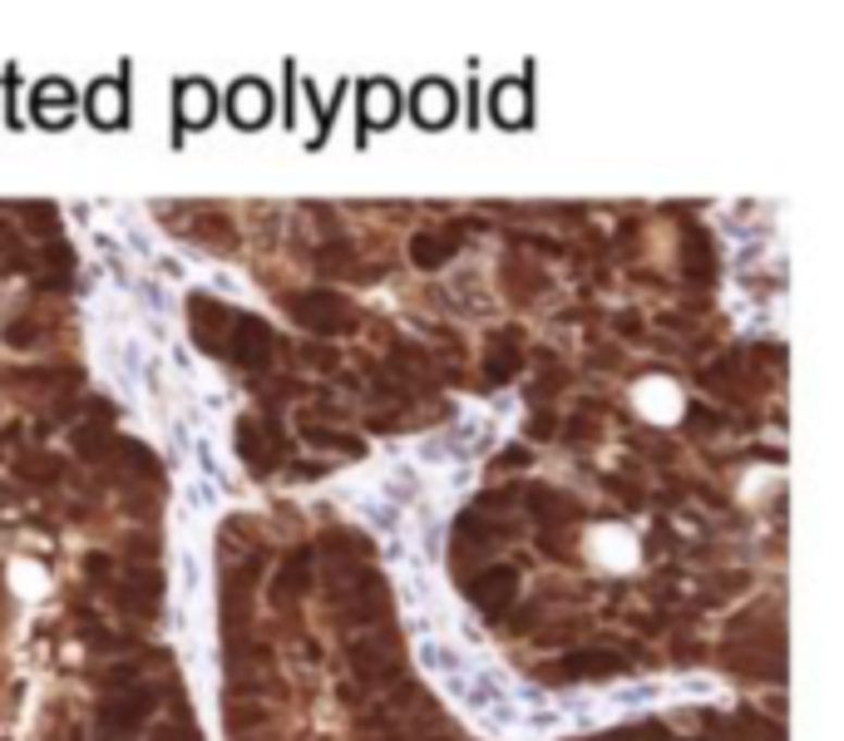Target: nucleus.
Segmentation results:
<instances>
[{"mask_svg":"<svg viewBox=\"0 0 844 741\" xmlns=\"http://www.w3.org/2000/svg\"><path fill=\"white\" fill-rule=\"evenodd\" d=\"M287 307H291L297 322L316 326V332H346V326H351L346 297H336V292H301V297H291Z\"/></svg>","mask_w":844,"mask_h":741,"instance_id":"nucleus-1","label":"nucleus"},{"mask_svg":"<svg viewBox=\"0 0 844 741\" xmlns=\"http://www.w3.org/2000/svg\"><path fill=\"white\" fill-rule=\"evenodd\" d=\"M227 342L223 346H237V361L243 366H268V356H272V332L262 322H252V317H233V326H227Z\"/></svg>","mask_w":844,"mask_h":741,"instance_id":"nucleus-2","label":"nucleus"},{"mask_svg":"<svg viewBox=\"0 0 844 741\" xmlns=\"http://www.w3.org/2000/svg\"><path fill=\"white\" fill-rule=\"evenodd\" d=\"M415 119L430 124V129L449 124V119H455V89H449L445 79H425V85L415 89Z\"/></svg>","mask_w":844,"mask_h":741,"instance_id":"nucleus-3","label":"nucleus"},{"mask_svg":"<svg viewBox=\"0 0 844 741\" xmlns=\"http://www.w3.org/2000/svg\"><path fill=\"white\" fill-rule=\"evenodd\" d=\"M213 119V89L203 79H183L178 85V124L183 129H198Z\"/></svg>","mask_w":844,"mask_h":741,"instance_id":"nucleus-4","label":"nucleus"},{"mask_svg":"<svg viewBox=\"0 0 844 741\" xmlns=\"http://www.w3.org/2000/svg\"><path fill=\"white\" fill-rule=\"evenodd\" d=\"M144 717H149V692H134V697H119L99 707V727L104 731H134Z\"/></svg>","mask_w":844,"mask_h":741,"instance_id":"nucleus-5","label":"nucleus"},{"mask_svg":"<svg viewBox=\"0 0 844 741\" xmlns=\"http://www.w3.org/2000/svg\"><path fill=\"white\" fill-rule=\"evenodd\" d=\"M70 104H75V95H70L64 79H45V85H35V114H40V124H54V129H60L64 119H70Z\"/></svg>","mask_w":844,"mask_h":741,"instance_id":"nucleus-6","label":"nucleus"},{"mask_svg":"<svg viewBox=\"0 0 844 741\" xmlns=\"http://www.w3.org/2000/svg\"><path fill=\"white\" fill-rule=\"evenodd\" d=\"M89 119L104 124V129H119V124H124V85H119V79H104V85L89 89Z\"/></svg>","mask_w":844,"mask_h":741,"instance_id":"nucleus-7","label":"nucleus"},{"mask_svg":"<svg viewBox=\"0 0 844 741\" xmlns=\"http://www.w3.org/2000/svg\"><path fill=\"white\" fill-rule=\"evenodd\" d=\"M268 109H272V99L257 79H243V85L233 89V119L243 124V129H257V124L268 119Z\"/></svg>","mask_w":844,"mask_h":741,"instance_id":"nucleus-8","label":"nucleus"},{"mask_svg":"<svg viewBox=\"0 0 844 741\" xmlns=\"http://www.w3.org/2000/svg\"><path fill=\"white\" fill-rule=\"evenodd\" d=\"M494 114H499V124H524L529 119V89L519 85V79L499 85L494 89Z\"/></svg>","mask_w":844,"mask_h":741,"instance_id":"nucleus-9","label":"nucleus"},{"mask_svg":"<svg viewBox=\"0 0 844 741\" xmlns=\"http://www.w3.org/2000/svg\"><path fill=\"white\" fill-rule=\"evenodd\" d=\"M365 119H371V124H390V119H396V89L385 85V79L365 85Z\"/></svg>","mask_w":844,"mask_h":741,"instance_id":"nucleus-10","label":"nucleus"},{"mask_svg":"<svg viewBox=\"0 0 844 741\" xmlns=\"http://www.w3.org/2000/svg\"><path fill=\"white\" fill-rule=\"evenodd\" d=\"M455 252V237H435V233H420L415 243H410V258L420 262V268H439V262Z\"/></svg>","mask_w":844,"mask_h":741,"instance_id":"nucleus-11","label":"nucleus"},{"mask_svg":"<svg viewBox=\"0 0 844 741\" xmlns=\"http://www.w3.org/2000/svg\"><path fill=\"white\" fill-rule=\"evenodd\" d=\"M509 598H513V573H509V569L484 573V579H480V603H484V608L499 613Z\"/></svg>","mask_w":844,"mask_h":741,"instance_id":"nucleus-12","label":"nucleus"},{"mask_svg":"<svg viewBox=\"0 0 844 741\" xmlns=\"http://www.w3.org/2000/svg\"><path fill=\"white\" fill-rule=\"evenodd\" d=\"M618 667L612 653H578V657H563V677H603Z\"/></svg>","mask_w":844,"mask_h":741,"instance_id":"nucleus-13","label":"nucleus"}]
</instances>
